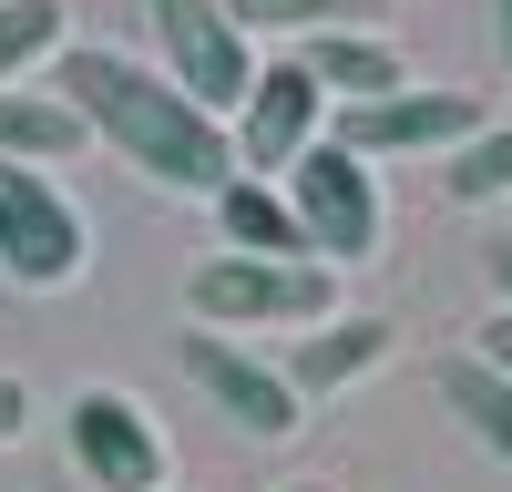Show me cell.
<instances>
[{"label": "cell", "mask_w": 512, "mask_h": 492, "mask_svg": "<svg viewBox=\"0 0 512 492\" xmlns=\"http://www.w3.org/2000/svg\"><path fill=\"white\" fill-rule=\"evenodd\" d=\"M482 277H492V298L512 308V236H492V246H482Z\"/></svg>", "instance_id": "20"}, {"label": "cell", "mask_w": 512, "mask_h": 492, "mask_svg": "<svg viewBox=\"0 0 512 492\" xmlns=\"http://www.w3.org/2000/svg\"><path fill=\"white\" fill-rule=\"evenodd\" d=\"M144 31H154L164 72H175L205 113L236 123V103L256 93V72H267L256 62V31L236 21V0H144Z\"/></svg>", "instance_id": "3"}, {"label": "cell", "mask_w": 512, "mask_h": 492, "mask_svg": "<svg viewBox=\"0 0 512 492\" xmlns=\"http://www.w3.org/2000/svg\"><path fill=\"white\" fill-rule=\"evenodd\" d=\"M492 41H502V72H512V0H492Z\"/></svg>", "instance_id": "21"}, {"label": "cell", "mask_w": 512, "mask_h": 492, "mask_svg": "<svg viewBox=\"0 0 512 492\" xmlns=\"http://www.w3.org/2000/svg\"><path fill=\"white\" fill-rule=\"evenodd\" d=\"M308 72L328 82V103H390V93H410V72H400V52L379 31H318Z\"/></svg>", "instance_id": "12"}, {"label": "cell", "mask_w": 512, "mask_h": 492, "mask_svg": "<svg viewBox=\"0 0 512 492\" xmlns=\"http://www.w3.org/2000/svg\"><path fill=\"white\" fill-rule=\"evenodd\" d=\"M369 0H236V21L246 31H297V41H318V31H359Z\"/></svg>", "instance_id": "17"}, {"label": "cell", "mask_w": 512, "mask_h": 492, "mask_svg": "<svg viewBox=\"0 0 512 492\" xmlns=\"http://www.w3.org/2000/svg\"><path fill=\"white\" fill-rule=\"evenodd\" d=\"M185 369H195V390L216 400V410H226V421H236L246 441H287L297 421H308V400H297L287 359H256V349L216 339V328H195V339H185Z\"/></svg>", "instance_id": "7"}, {"label": "cell", "mask_w": 512, "mask_h": 492, "mask_svg": "<svg viewBox=\"0 0 512 492\" xmlns=\"http://www.w3.org/2000/svg\"><path fill=\"white\" fill-rule=\"evenodd\" d=\"M441 195H451V205H492V195H512V123H482L461 154H441Z\"/></svg>", "instance_id": "16"}, {"label": "cell", "mask_w": 512, "mask_h": 492, "mask_svg": "<svg viewBox=\"0 0 512 492\" xmlns=\"http://www.w3.org/2000/svg\"><path fill=\"white\" fill-rule=\"evenodd\" d=\"M287 205H297V226H308V246L328 267H359V257H379V236H390V205H379L369 154H349L338 134L287 164Z\"/></svg>", "instance_id": "5"}, {"label": "cell", "mask_w": 512, "mask_h": 492, "mask_svg": "<svg viewBox=\"0 0 512 492\" xmlns=\"http://www.w3.org/2000/svg\"><path fill=\"white\" fill-rule=\"evenodd\" d=\"M472 349H482V359L502 369V380H512V308H492V318L472 328Z\"/></svg>", "instance_id": "18"}, {"label": "cell", "mask_w": 512, "mask_h": 492, "mask_svg": "<svg viewBox=\"0 0 512 492\" xmlns=\"http://www.w3.org/2000/svg\"><path fill=\"white\" fill-rule=\"evenodd\" d=\"M482 134L472 93H390V103H338V144L349 154H461Z\"/></svg>", "instance_id": "9"}, {"label": "cell", "mask_w": 512, "mask_h": 492, "mask_svg": "<svg viewBox=\"0 0 512 492\" xmlns=\"http://www.w3.org/2000/svg\"><path fill=\"white\" fill-rule=\"evenodd\" d=\"M318 123H328V82L308 72V52H287V62L256 72V93L236 103V164L246 175H287V164L318 144Z\"/></svg>", "instance_id": "8"}, {"label": "cell", "mask_w": 512, "mask_h": 492, "mask_svg": "<svg viewBox=\"0 0 512 492\" xmlns=\"http://www.w3.org/2000/svg\"><path fill=\"white\" fill-rule=\"evenodd\" d=\"M441 410L492 451V462H512V380H502L482 349H451V359H441Z\"/></svg>", "instance_id": "13"}, {"label": "cell", "mask_w": 512, "mask_h": 492, "mask_svg": "<svg viewBox=\"0 0 512 492\" xmlns=\"http://www.w3.org/2000/svg\"><path fill=\"white\" fill-rule=\"evenodd\" d=\"M31 431V380H0V451Z\"/></svg>", "instance_id": "19"}, {"label": "cell", "mask_w": 512, "mask_h": 492, "mask_svg": "<svg viewBox=\"0 0 512 492\" xmlns=\"http://www.w3.org/2000/svg\"><path fill=\"white\" fill-rule=\"evenodd\" d=\"M216 236L236 257H318L308 226H297V205H287V185H267V175H236L216 195Z\"/></svg>", "instance_id": "10"}, {"label": "cell", "mask_w": 512, "mask_h": 492, "mask_svg": "<svg viewBox=\"0 0 512 492\" xmlns=\"http://www.w3.org/2000/svg\"><path fill=\"white\" fill-rule=\"evenodd\" d=\"M82 134H93V123H82L62 93H0V164H52Z\"/></svg>", "instance_id": "14"}, {"label": "cell", "mask_w": 512, "mask_h": 492, "mask_svg": "<svg viewBox=\"0 0 512 492\" xmlns=\"http://www.w3.org/2000/svg\"><path fill=\"white\" fill-rule=\"evenodd\" d=\"M62 0H0V93L31 72V62H62Z\"/></svg>", "instance_id": "15"}, {"label": "cell", "mask_w": 512, "mask_h": 492, "mask_svg": "<svg viewBox=\"0 0 512 492\" xmlns=\"http://www.w3.org/2000/svg\"><path fill=\"white\" fill-rule=\"evenodd\" d=\"M62 451L93 492H164V431L134 390H72L62 400Z\"/></svg>", "instance_id": "6"}, {"label": "cell", "mask_w": 512, "mask_h": 492, "mask_svg": "<svg viewBox=\"0 0 512 492\" xmlns=\"http://www.w3.org/2000/svg\"><path fill=\"white\" fill-rule=\"evenodd\" d=\"M379 359H390V318H328L318 339H297V349H287V380H297V400H318V390L369 380Z\"/></svg>", "instance_id": "11"}, {"label": "cell", "mask_w": 512, "mask_h": 492, "mask_svg": "<svg viewBox=\"0 0 512 492\" xmlns=\"http://www.w3.org/2000/svg\"><path fill=\"white\" fill-rule=\"evenodd\" d=\"M52 93L93 123V134L134 164L144 185H175V195H226L246 164H236V123L205 113L175 72H144L134 52H103V41H72L52 62Z\"/></svg>", "instance_id": "1"}, {"label": "cell", "mask_w": 512, "mask_h": 492, "mask_svg": "<svg viewBox=\"0 0 512 492\" xmlns=\"http://www.w3.org/2000/svg\"><path fill=\"white\" fill-rule=\"evenodd\" d=\"M287 492H328V482H287Z\"/></svg>", "instance_id": "22"}, {"label": "cell", "mask_w": 512, "mask_h": 492, "mask_svg": "<svg viewBox=\"0 0 512 492\" xmlns=\"http://www.w3.org/2000/svg\"><path fill=\"white\" fill-rule=\"evenodd\" d=\"M185 308L205 328H328L338 318V267L328 257H205L185 277Z\"/></svg>", "instance_id": "2"}, {"label": "cell", "mask_w": 512, "mask_h": 492, "mask_svg": "<svg viewBox=\"0 0 512 492\" xmlns=\"http://www.w3.org/2000/svg\"><path fill=\"white\" fill-rule=\"evenodd\" d=\"M93 267V236H82V205L41 175V164H0V277L11 287H82Z\"/></svg>", "instance_id": "4"}]
</instances>
